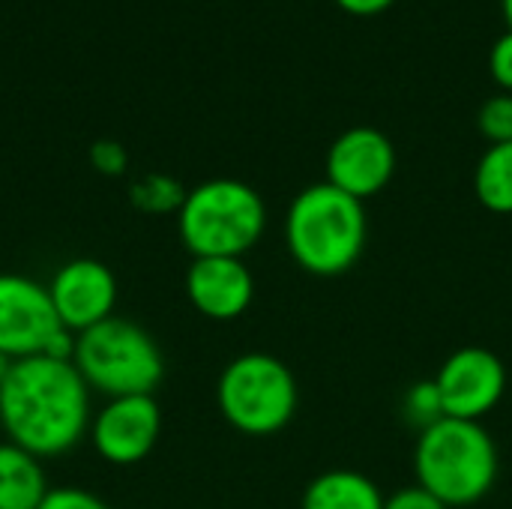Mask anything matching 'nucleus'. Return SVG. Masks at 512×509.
Returning <instances> with one entry per match:
<instances>
[{"label":"nucleus","instance_id":"obj_1","mask_svg":"<svg viewBox=\"0 0 512 509\" xmlns=\"http://www.w3.org/2000/svg\"><path fill=\"white\" fill-rule=\"evenodd\" d=\"M90 393L72 360H15L0 384V426L36 459L63 456L90 432Z\"/></svg>","mask_w":512,"mask_h":509},{"label":"nucleus","instance_id":"obj_2","mask_svg":"<svg viewBox=\"0 0 512 509\" xmlns=\"http://www.w3.org/2000/svg\"><path fill=\"white\" fill-rule=\"evenodd\" d=\"M369 240V219L360 198L333 183H312L285 213V246L294 264L312 276L330 279L348 273Z\"/></svg>","mask_w":512,"mask_h":509},{"label":"nucleus","instance_id":"obj_3","mask_svg":"<svg viewBox=\"0 0 512 509\" xmlns=\"http://www.w3.org/2000/svg\"><path fill=\"white\" fill-rule=\"evenodd\" d=\"M417 486L450 509L483 501L498 480V447L483 423L444 417L417 435Z\"/></svg>","mask_w":512,"mask_h":509},{"label":"nucleus","instance_id":"obj_4","mask_svg":"<svg viewBox=\"0 0 512 509\" xmlns=\"http://www.w3.org/2000/svg\"><path fill=\"white\" fill-rule=\"evenodd\" d=\"M264 228V198L231 177L198 183L177 210V234L192 258H243L261 243Z\"/></svg>","mask_w":512,"mask_h":509},{"label":"nucleus","instance_id":"obj_5","mask_svg":"<svg viewBox=\"0 0 512 509\" xmlns=\"http://www.w3.org/2000/svg\"><path fill=\"white\" fill-rule=\"evenodd\" d=\"M72 363L84 384L108 399L153 396L165 378V360L156 339L117 315L75 336Z\"/></svg>","mask_w":512,"mask_h":509},{"label":"nucleus","instance_id":"obj_6","mask_svg":"<svg viewBox=\"0 0 512 509\" xmlns=\"http://www.w3.org/2000/svg\"><path fill=\"white\" fill-rule=\"evenodd\" d=\"M216 402L231 429L267 438L282 432L300 402L294 372L273 354H240L234 357L216 384Z\"/></svg>","mask_w":512,"mask_h":509},{"label":"nucleus","instance_id":"obj_7","mask_svg":"<svg viewBox=\"0 0 512 509\" xmlns=\"http://www.w3.org/2000/svg\"><path fill=\"white\" fill-rule=\"evenodd\" d=\"M66 327L48 297V285H39L21 273H0V354L9 360L45 357L51 342Z\"/></svg>","mask_w":512,"mask_h":509},{"label":"nucleus","instance_id":"obj_8","mask_svg":"<svg viewBox=\"0 0 512 509\" xmlns=\"http://www.w3.org/2000/svg\"><path fill=\"white\" fill-rule=\"evenodd\" d=\"M432 381L438 387L444 417L483 423V417H489L504 399L507 369L495 351L468 345L453 351Z\"/></svg>","mask_w":512,"mask_h":509},{"label":"nucleus","instance_id":"obj_9","mask_svg":"<svg viewBox=\"0 0 512 509\" xmlns=\"http://www.w3.org/2000/svg\"><path fill=\"white\" fill-rule=\"evenodd\" d=\"M162 432V411L153 396L108 399L90 420V441L99 459L117 468L144 462Z\"/></svg>","mask_w":512,"mask_h":509},{"label":"nucleus","instance_id":"obj_10","mask_svg":"<svg viewBox=\"0 0 512 509\" xmlns=\"http://www.w3.org/2000/svg\"><path fill=\"white\" fill-rule=\"evenodd\" d=\"M48 297L57 312V321L69 333H84L108 318L117 306V276L111 267L93 258H75L57 267L48 282Z\"/></svg>","mask_w":512,"mask_h":509},{"label":"nucleus","instance_id":"obj_11","mask_svg":"<svg viewBox=\"0 0 512 509\" xmlns=\"http://www.w3.org/2000/svg\"><path fill=\"white\" fill-rule=\"evenodd\" d=\"M396 174V147L375 126L345 129L327 150V183L360 198L378 195Z\"/></svg>","mask_w":512,"mask_h":509},{"label":"nucleus","instance_id":"obj_12","mask_svg":"<svg viewBox=\"0 0 512 509\" xmlns=\"http://www.w3.org/2000/svg\"><path fill=\"white\" fill-rule=\"evenodd\" d=\"M186 297L210 321H234L255 300V276L243 258H192Z\"/></svg>","mask_w":512,"mask_h":509},{"label":"nucleus","instance_id":"obj_13","mask_svg":"<svg viewBox=\"0 0 512 509\" xmlns=\"http://www.w3.org/2000/svg\"><path fill=\"white\" fill-rule=\"evenodd\" d=\"M51 492L42 459L18 444H0V509H39Z\"/></svg>","mask_w":512,"mask_h":509},{"label":"nucleus","instance_id":"obj_14","mask_svg":"<svg viewBox=\"0 0 512 509\" xmlns=\"http://www.w3.org/2000/svg\"><path fill=\"white\" fill-rule=\"evenodd\" d=\"M300 509H384V495L360 471H327L306 486Z\"/></svg>","mask_w":512,"mask_h":509},{"label":"nucleus","instance_id":"obj_15","mask_svg":"<svg viewBox=\"0 0 512 509\" xmlns=\"http://www.w3.org/2000/svg\"><path fill=\"white\" fill-rule=\"evenodd\" d=\"M474 195L492 213H512V141L489 144L480 156L474 171Z\"/></svg>","mask_w":512,"mask_h":509},{"label":"nucleus","instance_id":"obj_16","mask_svg":"<svg viewBox=\"0 0 512 509\" xmlns=\"http://www.w3.org/2000/svg\"><path fill=\"white\" fill-rule=\"evenodd\" d=\"M129 198H132V204L141 213L162 216V213H177L183 207L186 189L174 177H168V174H147V177L132 183Z\"/></svg>","mask_w":512,"mask_h":509},{"label":"nucleus","instance_id":"obj_17","mask_svg":"<svg viewBox=\"0 0 512 509\" xmlns=\"http://www.w3.org/2000/svg\"><path fill=\"white\" fill-rule=\"evenodd\" d=\"M402 417L408 420L411 429H417V435L429 426H435L438 420H444V408H441V396L435 381H420L414 384L405 399H402Z\"/></svg>","mask_w":512,"mask_h":509},{"label":"nucleus","instance_id":"obj_18","mask_svg":"<svg viewBox=\"0 0 512 509\" xmlns=\"http://www.w3.org/2000/svg\"><path fill=\"white\" fill-rule=\"evenodd\" d=\"M477 126L489 144L512 141V93H498V96L486 99L477 114Z\"/></svg>","mask_w":512,"mask_h":509},{"label":"nucleus","instance_id":"obj_19","mask_svg":"<svg viewBox=\"0 0 512 509\" xmlns=\"http://www.w3.org/2000/svg\"><path fill=\"white\" fill-rule=\"evenodd\" d=\"M39 509H111L102 498H96L93 492H84V489H51L45 495V501L39 504Z\"/></svg>","mask_w":512,"mask_h":509},{"label":"nucleus","instance_id":"obj_20","mask_svg":"<svg viewBox=\"0 0 512 509\" xmlns=\"http://www.w3.org/2000/svg\"><path fill=\"white\" fill-rule=\"evenodd\" d=\"M90 162H93V168H96L99 174L117 177V174L126 171L129 156H126V150H123L117 141H96V144L90 147Z\"/></svg>","mask_w":512,"mask_h":509},{"label":"nucleus","instance_id":"obj_21","mask_svg":"<svg viewBox=\"0 0 512 509\" xmlns=\"http://www.w3.org/2000/svg\"><path fill=\"white\" fill-rule=\"evenodd\" d=\"M489 72L507 93H512V30L495 39L489 51Z\"/></svg>","mask_w":512,"mask_h":509},{"label":"nucleus","instance_id":"obj_22","mask_svg":"<svg viewBox=\"0 0 512 509\" xmlns=\"http://www.w3.org/2000/svg\"><path fill=\"white\" fill-rule=\"evenodd\" d=\"M384 509H450L447 504H441L432 492H426L423 486H408L399 489L396 495L384 498Z\"/></svg>","mask_w":512,"mask_h":509},{"label":"nucleus","instance_id":"obj_23","mask_svg":"<svg viewBox=\"0 0 512 509\" xmlns=\"http://www.w3.org/2000/svg\"><path fill=\"white\" fill-rule=\"evenodd\" d=\"M342 9L354 12V15H378L384 12L387 6H393L396 0H336Z\"/></svg>","mask_w":512,"mask_h":509},{"label":"nucleus","instance_id":"obj_24","mask_svg":"<svg viewBox=\"0 0 512 509\" xmlns=\"http://www.w3.org/2000/svg\"><path fill=\"white\" fill-rule=\"evenodd\" d=\"M12 363H15V360H9V357H3V354H0V384H3V378L9 375Z\"/></svg>","mask_w":512,"mask_h":509},{"label":"nucleus","instance_id":"obj_25","mask_svg":"<svg viewBox=\"0 0 512 509\" xmlns=\"http://www.w3.org/2000/svg\"><path fill=\"white\" fill-rule=\"evenodd\" d=\"M501 6H504V18H507V27L512 30V0H501Z\"/></svg>","mask_w":512,"mask_h":509}]
</instances>
